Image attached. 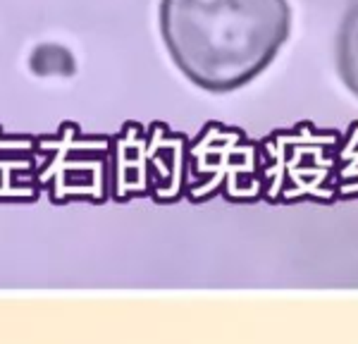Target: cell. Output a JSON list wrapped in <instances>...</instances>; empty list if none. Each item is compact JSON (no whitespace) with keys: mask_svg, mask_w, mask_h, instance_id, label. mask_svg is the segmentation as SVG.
<instances>
[{"mask_svg":"<svg viewBox=\"0 0 358 344\" xmlns=\"http://www.w3.org/2000/svg\"><path fill=\"white\" fill-rule=\"evenodd\" d=\"M38 189L36 141L0 129V201H34Z\"/></svg>","mask_w":358,"mask_h":344,"instance_id":"4","label":"cell"},{"mask_svg":"<svg viewBox=\"0 0 358 344\" xmlns=\"http://www.w3.org/2000/svg\"><path fill=\"white\" fill-rule=\"evenodd\" d=\"M110 148L106 136L84 134L65 122L55 134L36 141V180L53 203L91 201L101 203L110 182Z\"/></svg>","mask_w":358,"mask_h":344,"instance_id":"2","label":"cell"},{"mask_svg":"<svg viewBox=\"0 0 358 344\" xmlns=\"http://www.w3.org/2000/svg\"><path fill=\"white\" fill-rule=\"evenodd\" d=\"M287 0H160V36L192 84L213 94L256 79L289 36Z\"/></svg>","mask_w":358,"mask_h":344,"instance_id":"1","label":"cell"},{"mask_svg":"<svg viewBox=\"0 0 358 344\" xmlns=\"http://www.w3.org/2000/svg\"><path fill=\"white\" fill-rule=\"evenodd\" d=\"M113 192L117 199L153 196L172 201L179 196L184 168V139L167 131L165 124L143 129L124 124L113 148Z\"/></svg>","mask_w":358,"mask_h":344,"instance_id":"3","label":"cell"}]
</instances>
